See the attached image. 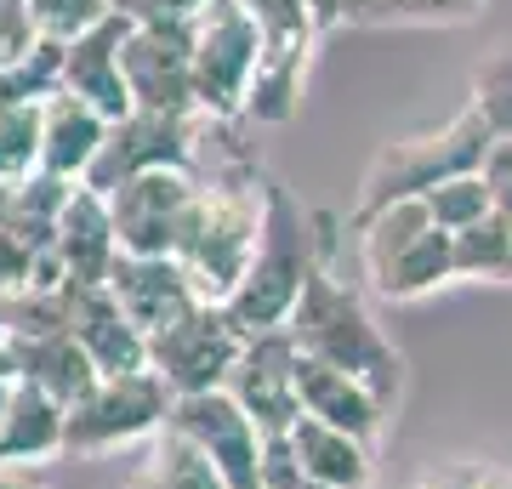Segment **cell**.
<instances>
[{
    "mask_svg": "<svg viewBox=\"0 0 512 489\" xmlns=\"http://www.w3.org/2000/svg\"><path fill=\"white\" fill-rule=\"evenodd\" d=\"M313 273H319V234H313V217L296 205V194L285 182H262V234H256L251 268H245L239 290L222 302L228 319H234L245 336L285 330Z\"/></svg>",
    "mask_w": 512,
    "mask_h": 489,
    "instance_id": "cell-1",
    "label": "cell"
},
{
    "mask_svg": "<svg viewBox=\"0 0 512 489\" xmlns=\"http://www.w3.org/2000/svg\"><path fill=\"white\" fill-rule=\"evenodd\" d=\"M285 336L296 342L302 359H319L330 370H342V376L365 381L382 404L399 399V353L382 336V325L370 319V308L359 302V290H348L336 273L319 268L308 279Z\"/></svg>",
    "mask_w": 512,
    "mask_h": 489,
    "instance_id": "cell-2",
    "label": "cell"
},
{
    "mask_svg": "<svg viewBox=\"0 0 512 489\" xmlns=\"http://www.w3.org/2000/svg\"><path fill=\"white\" fill-rule=\"evenodd\" d=\"M256 234H262V188H256V171H217V177H200V200H194V217L183 228V245H177V268L194 285L200 302H228L251 268Z\"/></svg>",
    "mask_w": 512,
    "mask_h": 489,
    "instance_id": "cell-3",
    "label": "cell"
},
{
    "mask_svg": "<svg viewBox=\"0 0 512 489\" xmlns=\"http://www.w3.org/2000/svg\"><path fill=\"white\" fill-rule=\"evenodd\" d=\"M490 126H484V114L478 109H461L456 120L444 131H427V137H399V143H387L376 160H370L365 182H359V205H353V228L376 211L399 200H421V194H433L439 182L450 177H467V171H484L490 160Z\"/></svg>",
    "mask_w": 512,
    "mask_h": 489,
    "instance_id": "cell-4",
    "label": "cell"
},
{
    "mask_svg": "<svg viewBox=\"0 0 512 489\" xmlns=\"http://www.w3.org/2000/svg\"><path fill=\"white\" fill-rule=\"evenodd\" d=\"M359 262L376 296L416 302L456 279V239L427 217L421 200H399L359 222Z\"/></svg>",
    "mask_w": 512,
    "mask_h": 489,
    "instance_id": "cell-5",
    "label": "cell"
},
{
    "mask_svg": "<svg viewBox=\"0 0 512 489\" xmlns=\"http://www.w3.org/2000/svg\"><path fill=\"white\" fill-rule=\"evenodd\" d=\"M188 57H194V103L205 120L245 114L256 63H262V29L245 0H205L188 18Z\"/></svg>",
    "mask_w": 512,
    "mask_h": 489,
    "instance_id": "cell-6",
    "label": "cell"
},
{
    "mask_svg": "<svg viewBox=\"0 0 512 489\" xmlns=\"http://www.w3.org/2000/svg\"><path fill=\"white\" fill-rule=\"evenodd\" d=\"M171 404L177 393L148 364L126 376H103L63 421V455H109L126 444H148L171 421Z\"/></svg>",
    "mask_w": 512,
    "mask_h": 489,
    "instance_id": "cell-7",
    "label": "cell"
},
{
    "mask_svg": "<svg viewBox=\"0 0 512 489\" xmlns=\"http://www.w3.org/2000/svg\"><path fill=\"white\" fill-rule=\"evenodd\" d=\"M103 200H109L120 256H177L194 200H200V177L188 165H160V171L126 177Z\"/></svg>",
    "mask_w": 512,
    "mask_h": 489,
    "instance_id": "cell-8",
    "label": "cell"
},
{
    "mask_svg": "<svg viewBox=\"0 0 512 489\" xmlns=\"http://www.w3.org/2000/svg\"><path fill=\"white\" fill-rule=\"evenodd\" d=\"M239 353H245V330L217 302H194L183 319H171L165 330L148 336V370L177 399H188V393H217L222 381H228V370L239 364Z\"/></svg>",
    "mask_w": 512,
    "mask_h": 489,
    "instance_id": "cell-9",
    "label": "cell"
},
{
    "mask_svg": "<svg viewBox=\"0 0 512 489\" xmlns=\"http://www.w3.org/2000/svg\"><path fill=\"white\" fill-rule=\"evenodd\" d=\"M131 109L143 114H200L194 103V57H188V23H131L120 46Z\"/></svg>",
    "mask_w": 512,
    "mask_h": 489,
    "instance_id": "cell-10",
    "label": "cell"
},
{
    "mask_svg": "<svg viewBox=\"0 0 512 489\" xmlns=\"http://www.w3.org/2000/svg\"><path fill=\"white\" fill-rule=\"evenodd\" d=\"M171 427L205 450V461L217 467L222 489H268V478H262L268 438L256 433V421L222 387L217 393H188V399H177L171 404Z\"/></svg>",
    "mask_w": 512,
    "mask_h": 489,
    "instance_id": "cell-11",
    "label": "cell"
},
{
    "mask_svg": "<svg viewBox=\"0 0 512 489\" xmlns=\"http://www.w3.org/2000/svg\"><path fill=\"white\" fill-rule=\"evenodd\" d=\"M194 137H200V114H143L131 109L126 120H114L103 148H97L86 188L109 194L126 177L160 171V165H194Z\"/></svg>",
    "mask_w": 512,
    "mask_h": 489,
    "instance_id": "cell-12",
    "label": "cell"
},
{
    "mask_svg": "<svg viewBox=\"0 0 512 489\" xmlns=\"http://www.w3.org/2000/svg\"><path fill=\"white\" fill-rule=\"evenodd\" d=\"M222 393L256 421L262 438H285L291 421L302 416L296 404V342L285 330H262V336H245V353L228 370Z\"/></svg>",
    "mask_w": 512,
    "mask_h": 489,
    "instance_id": "cell-13",
    "label": "cell"
},
{
    "mask_svg": "<svg viewBox=\"0 0 512 489\" xmlns=\"http://www.w3.org/2000/svg\"><path fill=\"white\" fill-rule=\"evenodd\" d=\"M126 18H103L92 23L86 35H74L63 46V63H57V91L80 97L86 109H97L103 120H126L131 114V91H126V74H120V46H126Z\"/></svg>",
    "mask_w": 512,
    "mask_h": 489,
    "instance_id": "cell-14",
    "label": "cell"
},
{
    "mask_svg": "<svg viewBox=\"0 0 512 489\" xmlns=\"http://www.w3.org/2000/svg\"><path fill=\"white\" fill-rule=\"evenodd\" d=\"M69 290V336L86 347V359L97 364V376H126L148 364L143 330L131 325L109 285H63Z\"/></svg>",
    "mask_w": 512,
    "mask_h": 489,
    "instance_id": "cell-15",
    "label": "cell"
},
{
    "mask_svg": "<svg viewBox=\"0 0 512 489\" xmlns=\"http://www.w3.org/2000/svg\"><path fill=\"white\" fill-rule=\"evenodd\" d=\"M52 251L63 262V279L69 285H109L114 262H120V245H114V222H109V200L92 194L86 182H74L69 205L52 228Z\"/></svg>",
    "mask_w": 512,
    "mask_h": 489,
    "instance_id": "cell-16",
    "label": "cell"
},
{
    "mask_svg": "<svg viewBox=\"0 0 512 489\" xmlns=\"http://www.w3.org/2000/svg\"><path fill=\"white\" fill-rule=\"evenodd\" d=\"M109 290H114V302H120V313L143 330V342L200 302L171 256H120L109 273Z\"/></svg>",
    "mask_w": 512,
    "mask_h": 489,
    "instance_id": "cell-17",
    "label": "cell"
},
{
    "mask_svg": "<svg viewBox=\"0 0 512 489\" xmlns=\"http://www.w3.org/2000/svg\"><path fill=\"white\" fill-rule=\"evenodd\" d=\"M296 404H302V416L325 421L336 433H353L359 444L376 450V438H382V416L387 404L370 393L365 381L342 376V370H330L319 359H302L296 353Z\"/></svg>",
    "mask_w": 512,
    "mask_h": 489,
    "instance_id": "cell-18",
    "label": "cell"
},
{
    "mask_svg": "<svg viewBox=\"0 0 512 489\" xmlns=\"http://www.w3.org/2000/svg\"><path fill=\"white\" fill-rule=\"evenodd\" d=\"M109 137V120L97 109H86L69 91L40 97V171L63 182H86L97 148Z\"/></svg>",
    "mask_w": 512,
    "mask_h": 489,
    "instance_id": "cell-19",
    "label": "cell"
},
{
    "mask_svg": "<svg viewBox=\"0 0 512 489\" xmlns=\"http://www.w3.org/2000/svg\"><path fill=\"white\" fill-rule=\"evenodd\" d=\"M279 444H285V455L296 461L302 478H313V484H325V489H365L370 472H376L370 444H359L353 433H336V427H325V421H313V416H296L291 433L279 438Z\"/></svg>",
    "mask_w": 512,
    "mask_h": 489,
    "instance_id": "cell-20",
    "label": "cell"
},
{
    "mask_svg": "<svg viewBox=\"0 0 512 489\" xmlns=\"http://www.w3.org/2000/svg\"><path fill=\"white\" fill-rule=\"evenodd\" d=\"M12 347V370H18V381H29V387H40V393H52L63 410H74V404L92 393L97 381V364L86 359V347L74 342L69 330H52V336H35V342H6Z\"/></svg>",
    "mask_w": 512,
    "mask_h": 489,
    "instance_id": "cell-21",
    "label": "cell"
},
{
    "mask_svg": "<svg viewBox=\"0 0 512 489\" xmlns=\"http://www.w3.org/2000/svg\"><path fill=\"white\" fill-rule=\"evenodd\" d=\"M63 421H69V410L52 393L12 381V399L0 416V461L6 467H40V461L63 455Z\"/></svg>",
    "mask_w": 512,
    "mask_h": 489,
    "instance_id": "cell-22",
    "label": "cell"
},
{
    "mask_svg": "<svg viewBox=\"0 0 512 489\" xmlns=\"http://www.w3.org/2000/svg\"><path fill=\"white\" fill-rule=\"evenodd\" d=\"M120 489H222V478H217V467L205 461L200 444L183 438L171 421H165L160 433L143 444L137 467H131V478Z\"/></svg>",
    "mask_w": 512,
    "mask_h": 489,
    "instance_id": "cell-23",
    "label": "cell"
},
{
    "mask_svg": "<svg viewBox=\"0 0 512 489\" xmlns=\"http://www.w3.org/2000/svg\"><path fill=\"white\" fill-rule=\"evenodd\" d=\"M456 239V279H512V217L490 211Z\"/></svg>",
    "mask_w": 512,
    "mask_h": 489,
    "instance_id": "cell-24",
    "label": "cell"
},
{
    "mask_svg": "<svg viewBox=\"0 0 512 489\" xmlns=\"http://www.w3.org/2000/svg\"><path fill=\"white\" fill-rule=\"evenodd\" d=\"M52 330H69V290H6L0 296V336L6 342H35V336H52Z\"/></svg>",
    "mask_w": 512,
    "mask_h": 489,
    "instance_id": "cell-25",
    "label": "cell"
},
{
    "mask_svg": "<svg viewBox=\"0 0 512 489\" xmlns=\"http://www.w3.org/2000/svg\"><path fill=\"white\" fill-rule=\"evenodd\" d=\"M467 109L484 114V126H490L495 143H512V40L495 46V52L473 69V97H467Z\"/></svg>",
    "mask_w": 512,
    "mask_h": 489,
    "instance_id": "cell-26",
    "label": "cell"
},
{
    "mask_svg": "<svg viewBox=\"0 0 512 489\" xmlns=\"http://www.w3.org/2000/svg\"><path fill=\"white\" fill-rule=\"evenodd\" d=\"M421 205H427V217L439 222L444 234H461V228H473L478 217H490V211H495L484 171H467V177L439 182L433 194H421Z\"/></svg>",
    "mask_w": 512,
    "mask_h": 489,
    "instance_id": "cell-27",
    "label": "cell"
},
{
    "mask_svg": "<svg viewBox=\"0 0 512 489\" xmlns=\"http://www.w3.org/2000/svg\"><path fill=\"white\" fill-rule=\"evenodd\" d=\"M40 171V103L0 114V182H23Z\"/></svg>",
    "mask_w": 512,
    "mask_h": 489,
    "instance_id": "cell-28",
    "label": "cell"
},
{
    "mask_svg": "<svg viewBox=\"0 0 512 489\" xmlns=\"http://www.w3.org/2000/svg\"><path fill=\"white\" fill-rule=\"evenodd\" d=\"M23 6H29L35 35L57 40V46H69L74 35H86L92 23L109 18V0H23Z\"/></svg>",
    "mask_w": 512,
    "mask_h": 489,
    "instance_id": "cell-29",
    "label": "cell"
},
{
    "mask_svg": "<svg viewBox=\"0 0 512 489\" xmlns=\"http://www.w3.org/2000/svg\"><path fill=\"white\" fill-rule=\"evenodd\" d=\"M205 0H109L114 18L126 23H188Z\"/></svg>",
    "mask_w": 512,
    "mask_h": 489,
    "instance_id": "cell-30",
    "label": "cell"
},
{
    "mask_svg": "<svg viewBox=\"0 0 512 489\" xmlns=\"http://www.w3.org/2000/svg\"><path fill=\"white\" fill-rule=\"evenodd\" d=\"M40 251H46V245H40ZM29 268H35V245H23L18 234L0 228V296L29 285Z\"/></svg>",
    "mask_w": 512,
    "mask_h": 489,
    "instance_id": "cell-31",
    "label": "cell"
},
{
    "mask_svg": "<svg viewBox=\"0 0 512 489\" xmlns=\"http://www.w3.org/2000/svg\"><path fill=\"white\" fill-rule=\"evenodd\" d=\"M262 478H268V489H325V484H313V478H302V472H296V461L285 455V444H279V438H268Z\"/></svg>",
    "mask_w": 512,
    "mask_h": 489,
    "instance_id": "cell-32",
    "label": "cell"
},
{
    "mask_svg": "<svg viewBox=\"0 0 512 489\" xmlns=\"http://www.w3.org/2000/svg\"><path fill=\"white\" fill-rule=\"evenodd\" d=\"M484 182H490L495 211H507V217H512V143H495L490 148V160H484Z\"/></svg>",
    "mask_w": 512,
    "mask_h": 489,
    "instance_id": "cell-33",
    "label": "cell"
},
{
    "mask_svg": "<svg viewBox=\"0 0 512 489\" xmlns=\"http://www.w3.org/2000/svg\"><path fill=\"white\" fill-rule=\"evenodd\" d=\"M421 489H478V472H461V467H439L421 478Z\"/></svg>",
    "mask_w": 512,
    "mask_h": 489,
    "instance_id": "cell-34",
    "label": "cell"
},
{
    "mask_svg": "<svg viewBox=\"0 0 512 489\" xmlns=\"http://www.w3.org/2000/svg\"><path fill=\"white\" fill-rule=\"evenodd\" d=\"M0 489H46V478H40V467H6L0 461Z\"/></svg>",
    "mask_w": 512,
    "mask_h": 489,
    "instance_id": "cell-35",
    "label": "cell"
},
{
    "mask_svg": "<svg viewBox=\"0 0 512 489\" xmlns=\"http://www.w3.org/2000/svg\"><path fill=\"white\" fill-rule=\"evenodd\" d=\"M478 489H512V472H501V467H478Z\"/></svg>",
    "mask_w": 512,
    "mask_h": 489,
    "instance_id": "cell-36",
    "label": "cell"
},
{
    "mask_svg": "<svg viewBox=\"0 0 512 489\" xmlns=\"http://www.w3.org/2000/svg\"><path fill=\"white\" fill-rule=\"evenodd\" d=\"M12 381L18 376H0V416H6V399H12Z\"/></svg>",
    "mask_w": 512,
    "mask_h": 489,
    "instance_id": "cell-37",
    "label": "cell"
},
{
    "mask_svg": "<svg viewBox=\"0 0 512 489\" xmlns=\"http://www.w3.org/2000/svg\"><path fill=\"white\" fill-rule=\"evenodd\" d=\"M0 342H6V336H0Z\"/></svg>",
    "mask_w": 512,
    "mask_h": 489,
    "instance_id": "cell-38",
    "label": "cell"
}]
</instances>
